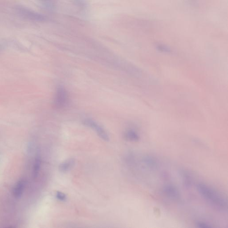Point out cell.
Returning <instances> with one entry per match:
<instances>
[{"label": "cell", "instance_id": "obj_10", "mask_svg": "<svg viewBox=\"0 0 228 228\" xmlns=\"http://www.w3.org/2000/svg\"><path fill=\"white\" fill-rule=\"evenodd\" d=\"M156 48L157 51L161 53H166V54H169L172 53V49L170 47H169L167 45L163 44H157L156 45Z\"/></svg>", "mask_w": 228, "mask_h": 228}, {"label": "cell", "instance_id": "obj_5", "mask_svg": "<svg viewBox=\"0 0 228 228\" xmlns=\"http://www.w3.org/2000/svg\"><path fill=\"white\" fill-rule=\"evenodd\" d=\"M163 192L168 198L172 200H178L180 198V194L178 188L174 185L167 184L164 186Z\"/></svg>", "mask_w": 228, "mask_h": 228}, {"label": "cell", "instance_id": "obj_1", "mask_svg": "<svg viewBox=\"0 0 228 228\" xmlns=\"http://www.w3.org/2000/svg\"><path fill=\"white\" fill-rule=\"evenodd\" d=\"M197 188L201 197L211 205L222 210L226 209L227 201L217 190L203 183H198Z\"/></svg>", "mask_w": 228, "mask_h": 228}, {"label": "cell", "instance_id": "obj_8", "mask_svg": "<svg viewBox=\"0 0 228 228\" xmlns=\"http://www.w3.org/2000/svg\"><path fill=\"white\" fill-rule=\"evenodd\" d=\"M25 187V182L23 180H20L17 183L13 190V195L17 198L22 196Z\"/></svg>", "mask_w": 228, "mask_h": 228}, {"label": "cell", "instance_id": "obj_11", "mask_svg": "<svg viewBox=\"0 0 228 228\" xmlns=\"http://www.w3.org/2000/svg\"><path fill=\"white\" fill-rule=\"evenodd\" d=\"M41 166V160L39 157L36 159L34 166L33 175L34 177H36L38 175L39 171L40 170Z\"/></svg>", "mask_w": 228, "mask_h": 228}, {"label": "cell", "instance_id": "obj_7", "mask_svg": "<svg viewBox=\"0 0 228 228\" xmlns=\"http://www.w3.org/2000/svg\"><path fill=\"white\" fill-rule=\"evenodd\" d=\"M75 161L74 159H68L62 162L59 166V169L62 172H66L69 171L74 165Z\"/></svg>", "mask_w": 228, "mask_h": 228}, {"label": "cell", "instance_id": "obj_3", "mask_svg": "<svg viewBox=\"0 0 228 228\" xmlns=\"http://www.w3.org/2000/svg\"><path fill=\"white\" fill-rule=\"evenodd\" d=\"M17 11L22 17L27 19L37 22H41L45 20V17L43 15L26 8H18Z\"/></svg>", "mask_w": 228, "mask_h": 228}, {"label": "cell", "instance_id": "obj_6", "mask_svg": "<svg viewBox=\"0 0 228 228\" xmlns=\"http://www.w3.org/2000/svg\"><path fill=\"white\" fill-rule=\"evenodd\" d=\"M142 160L145 166L149 169H156L158 166V162L153 156L149 155H145L143 157Z\"/></svg>", "mask_w": 228, "mask_h": 228}, {"label": "cell", "instance_id": "obj_2", "mask_svg": "<svg viewBox=\"0 0 228 228\" xmlns=\"http://www.w3.org/2000/svg\"><path fill=\"white\" fill-rule=\"evenodd\" d=\"M69 102L68 92L66 90L62 87H60L57 89L55 99L54 106L56 109H61L66 107Z\"/></svg>", "mask_w": 228, "mask_h": 228}, {"label": "cell", "instance_id": "obj_4", "mask_svg": "<svg viewBox=\"0 0 228 228\" xmlns=\"http://www.w3.org/2000/svg\"><path fill=\"white\" fill-rule=\"evenodd\" d=\"M84 124L86 126H88L95 130L98 136L104 141H109V137L107 132L102 126L98 125L94 121L91 119H85L84 121Z\"/></svg>", "mask_w": 228, "mask_h": 228}, {"label": "cell", "instance_id": "obj_9", "mask_svg": "<svg viewBox=\"0 0 228 228\" xmlns=\"http://www.w3.org/2000/svg\"><path fill=\"white\" fill-rule=\"evenodd\" d=\"M125 137L126 140L131 141H138L140 139L139 134L133 129H129L126 131L125 133Z\"/></svg>", "mask_w": 228, "mask_h": 228}, {"label": "cell", "instance_id": "obj_12", "mask_svg": "<svg viewBox=\"0 0 228 228\" xmlns=\"http://www.w3.org/2000/svg\"><path fill=\"white\" fill-rule=\"evenodd\" d=\"M56 197L58 200L61 201H65L66 199V195L60 192H57Z\"/></svg>", "mask_w": 228, "mask_h": 228}, {"label": "cell", "instance_id": "obj_13", "mask_svg": "<svg viewBox=\"0 0 228 228\" xmlns=\"http://www.w3.org/2000/svg\"><path fill=\"white\" fill-rule=\"evenodd\" d=\"M197 226L199 228H211L212 226L210 224L203 222H198L196 224Z\"/></svg>", "mask_w": 228, "mask_h": 228}]
</instances>
